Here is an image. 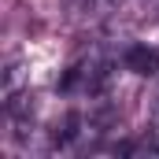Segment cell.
Returning a JSON list of instances; mask_svg holds the SVG:
<instances>
[{"mask_svg":"<svg viewBox=\"0 0 159 159\" xmlns=\"http://www.w3.org/2000/svg\"><path fill=\"white\" fill-rule=\"evenodd\" d=\"M122 63H126V70L148 78V74H156V70H159V52H152L148 44H129L126 56H122Z\"/></svg>","mask_w":159,"mask_h":159,"instance_id":"1","label":"cell"}]
</instances>
